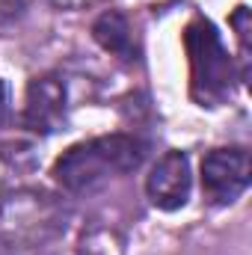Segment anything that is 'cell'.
<instances>
[{"label": "cell", "mask_w": 252, "mask_h": 255, "mask_svg": "<svg viewBox=\"0 0 252 255\" xmlns=\"http://www.w3.org/2000/svg\"><path fill=\"white\" fill-rule=\"evenodd\" d=\"M142 157H145V145L127 133L83 139L60 154V160L54 163V181L71 193H83L104 184L107 178L136 169Z\"/></svg>", "instance_id": "obj_1"}, {"label": "cell", "mask_w": 252, "mask_h": 255, "mask_svg": "<svg viewBox=\"0 0 252 255\" xmlns=\"http://www.w3.org/2000/svg\"><path fill=\"white\" fill-rule=\"evenodd\" d=\"M190 60V92L202 107H220L235 95V80H241L235 60L229 57L217 27L196 18L184 33Z\"/></svg>", "instance_id": "obj_2"}, {"label": "cell", "mask_w": 252, "mask_h": 255, "mask_svg": "<svg viewBox=\"0 0 252 255\" xmlns=\"http://www.w3.org/2000/svg\"><path fill=\"white\" fill-rule=\"evenodd\" d=\"M252 178L250 151L235 148H214L202 157V193L211 205H232L241 199Z\"/></svg>", "instance_id": "obj_3"}, {"label": "cell", "mask_w": 252, "mask_h": 255, "mask_svg": "<svg viewBox=\"0 0 252 255\" xmlns=\"http://www.w3.org/2000/svg\"><path fill=\"white\" fill-rule=\"evenodd\" d=\"M21 125L33 133H54L65 125V83L57 74H42L30 80Z\"/></svg>", "instance_id": "obj_4"}, {"label": "cell", "mask_w": 252, "mask_h": 255, "mask_svg": "<svg viewBox=\"0 0 252 255\" xmlns=\"http://www.w3.org/2000/svg\"><path fill=\"white\" fill-rule=\"evenodd\" d=\"M193 175H190V160L184 151H166L148 172L145 193L154 208L160 211H178L190 199Z\"/></svg>", "instance_id": "obj_5"}, {"label": "cell", "mask_w": 252, "mask_h": 255, "mask_svg": "<svg viewBox=\"0 0 252 255\" xmlns=\"http://www.w3.org/2000/svg\"><path fill=\"white\" fill-rule=\"evenodd\" d=\"M92 36H95V42L104 51H110V54H116L122 60H133V54H136L130 24L125 21V15H119V12H104L92 24Z\"/></svg>", "instance_id": "obj_6"}, {"label": "cell", "mask_w": 252, "mask_h": 255, "mask_svg": "<svg viewBox=\"0 0 252 255\" xmlns=\"http://www.w3.org/2000/svg\"><path fill=\"white\" fill-rule=\"evenodd\" d=\"M232 27L238 33V42H241V80L250 77V9L247 6H238V12L232 15Z\"/></svg>", "instance_id": "obj_7"}, {"label": "cell", "mask_w": 252, "mask_h": 255, "mask_svg": "<svg viewBox=\"0 0 252 255\" xmlns=\"http://www.w3.org/2000/svg\"><path fill=\"white\" fill-rule=\"evenodd\" d=\"M54 6L60 9H83V6H95V3H104V0H51Z\"/></svg>", "instance_id": "obj_8"}, {"label": "cell", "mask_w": 252, "mask_h": 255, "mask_svg": "<svg viewBox=\"0 0 252 255\" xmlns=\"http://www.w3.org/2000/svg\"><path fill=\"white\" fill-rule=\"evenodd\" d=\"M3 119H6V86L0 80V125H3Z\"/></svg>", "instance_id": "obj_9"}, {"label": "cell", "mask_w": 252, "mask_h": 255, "mask_svg": "<svg viewBox=\"0 0 252 255\" xmlns=\"http://www.w3.org/2000/svg\"><path fill=\"white\" fill-rule=\"evenodd\" d=\"M0 255H3V253H0Z\"/></svg>", "instance_id": "obj_10"}]
</instances>
